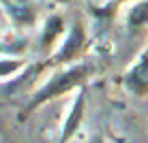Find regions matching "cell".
<instances>
[{"mask_svg":"<svg viewBox=\"0 0 148 143\" xmlns=\"http://www.w3.org/2000/svg\"><path fill=\"white\" fill-rule=\"evenodd\" d=\"M84 45H86V28H84L82 22H77V24H73V26L69 28L67 37H64V41H62V47L58 49L54 62L56 64L71 62L73 58H77V54H82Z\"/></svg>","mask_w":148,"mask_h":143,"instance_id":"2","label":"cell"},{"mask_svg":"<svg viewBox=\"0 0 148 143\" xmlns=\"http://www.w3.org/2000/svg\"><path fill=\"white\" fill-rule=\"evenodd\" d=\"M84 111H86V88L82 85L77 98L73 100L71 111H69L67 120H64V124H62V135H60L58 143H69L71 137L79 130V124H82V120H84Z\"/></svg>","mask_w":148,"mask_h":143,"instance_id":"4","label":"cell"},{"mask_svg":"<svg viewBox=\"0 0 148 143\" xmlns=\"http://www.w3.org/2000/svg\"><path fill=\"white\" fill-rule=\"evenodd\" d=\"M26 66L24 58H4L0 60V77H13Z\"/></svg>","mask_w":148,"mask_h":143,"instance_id":"8","label":"cell"},{"mask_svg":"<svg viewBox=\"0 0 148 143\" xmlns=\"http://www.w3.org/2000/svg\"><path fill=\"white\" fill-rule=\"evenodd\" d=\"M116 2H125V0H116Z\"/></svg>","mask_w":148,"mask_h":143,"instance_id":"11","label":"cell"},{"mask_svg":"<svg viewBox=\"0 0 148 143\" xmlns=\"http://www.w3.org/2000/svg\"><path fill=\"white\" fill-rule=\"evenodd\" d=\"M90 73H92V66H90V64H73V66H69V68L56 73L47 83L41 85V88L34 92V96L28 100V107L24 109L22 117L24 115H30L34 109H39L43 103L56 98V96L67 94V92L73 90V88H82L84 81H86V77H88Z\"/></svg>","mask_w":148,"mask_h":143,"instance_id":"1","label":"cell"},{"mask_svg":"<svg viewBox=\"0 0 148 143\" xmlns=\"http://www.w3.org/2000/svg\"><path fill=\"white\" fill-rule=\"evenodd\" d=\"M92 143H101V139H92Z\"/></svg>","mask_w":148,"mask_h":143,"instance_id":"10","label":"cell"},{"mask_svg":"<svg viewBox=\"0 0 148 143\" xmlns=\"http://www.w3.org/2000/svg\"><path fill=\"white\" fill-rule=\"evenodd\" d=\"M127 24L131 28H144L148 26V0H142V2L133 4L127 13Z\"/></svg>","mask_w":148,"mask_h":143,"instance_id":"7","label":"cell"},{"mask_svg":"<svg viewBox=\"0 0 148 143\" xmlns=\"http://www.w3.org/2000/svg\"><path fill=\"white\" fill-rule=\"evenodd\" d=\"M125 88L133 96H148V49L137 58V62L127 70Z\"/></svg>","mask_w":148,"mask_h":143,"instance_id":"3","label":"cell"},{"mask_svg":"<svg viewBox=\"0 0 148 143\" xmlns=\"http://www.w3.org/2000/svg\"><path fill=\"white\" fill-rule=\"evenodd\" d=\"M56 2H60V4H67V2H73V0H56Z\"/></svg>","mask_w":148,"mask_h":143,"instance_id":"9","label":"cell"},{"mask_svg":"<svg viewBox=\"0 0 148 143\" xmlns=\"http://www.w3.org/2000/svg\"><path fill=\"white\" fill-rule=\"evenodd\" d=\"M64 34V17L62 15H49L43 24V34H41V47L49 49L52 45Z\"/></svg>","mask_w":148,"mask_h":143,"instance_id":"6","label":"cell"},{"mask_svg":"<svg viewBox=\"0 0 148 143\" xmlns=\"http://www.w3.org/2000/svg\"><path fill=\"white\" fill-rule=\"evenodd\" d=\"M7 15L17 26H34L37 22V7L32 0H0Z\"/></svg>","mask_w":148,"mask_h":143,"instance_id":"5","label":"cell"}]
</instances>
